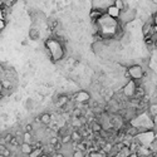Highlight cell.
<instances>
[{
	"instance_id": "6da1fadb",
	"label": "cell",
	"mask_w": 157,
	"mask_h": 157,
	"mask_svg": "<svg viewBox=\"0 0 157 157\" xmlns=\"http://www.w3.org/2000/svg\"><path fill=\"white\" fill-rule=\"evenodd\" d=\"M145 70L142 69L141 65H132L128 68V74L129 78H132V80H139L141 78L145 77Z\"/></svg>"
},
{
	"instance_id": "7a4b0ae2",
	"label": "cell",
	"mask_w": 157,
	"mask_h": 157,
	"mask_svg": "<svg viewBox=\"0 0 157 157\" xmlns=\"http://www.w3.org/2000/svg\"><path fill=\"white\" fill-rule=\"evenodd\" d=\"M74 100H76L77 102H80V104H84V103L89 102L90 96L87 92H78L76 96H74Z\"/></svg>"
},
{
	"instance_id": "3957f363",
	"label": "cell",
	"mask_w": 157,
	"mask_h": 157,
	"mask_svg": "<svg viewBox=\"0 0 157 157\" xmlns=\"http://www.w3.org/2000/svg\"><path fill=\"white\" fill-rule=\"evenodd\" d=\"M90 19H92L94 23H97L98 20H101L103 18V11L101 9H98V8H96V9H92V11H90Z\"/></svg>"
},
{
	"instance_id": "277c9868",
	"label": "cell",
	"mask_w": 157,
	"mask_h": 157,
	"mask_svg": "<svg viewBox=\"0 0 157 157\" xmlns=\"http://www.w3.org/2000/svg\"><path fill=\"white\" fill-rule=\"evenodd\" d=\"M146 97V92H145V88L142 86H136V89H135V94H133V98L138 101H142L143 98Z\"/></svg>"
},
{
	"instance_id": "5b68a950",
	"label": "cell",
	"mask_w": 157,
	"mask_h": 157,
	"mask_svg": "<svg viewBox=\"0 0 157 157\" xmlns=\"http://www.w3.org/2000/svg\"><path fill=\"white\" fill-rule=\"evenodd\" d=\"M119 13H121V10H118L114 5L108 6V9H107V15H108L110 18H112V19H117L119 16Z\"/></svg>"
},
{
	"instance_id": "8992f818",
	"label": "cell",
	"mask_w": 157,
	"mask_h": 157,
	"mask_svg": "<svg viewBox=\"0 0 157 157\" xmlns=\"http://www.w3.org/2000/svg\"><path fill=\"white\" fill-rule=\"evenodd\" d=\"M90 129H92V132H94V133H101L103 131V126L98 121H96L93 123H90Z\"/></svg>"
},
{
	"instance_id": "52a82bcc",
	"label": "cell",
	"mask_w": 157,
	"mask_h": 157,
	"mask_svg": "<svg viewBox=\"0 0 157 157\" xmlns=\"http://www.w3.org/2000/svg\"><path fill=\"white\" fill-rule=\"evenodd\" d=\"M39 117H40V122H42L43 125H49V123H51V121H52L51 113H43V114H40Z\"/></svg>"
},
{
	"instance_id": "ba28073f",
	"label": "cell",
	"mask_w": 157,
	"mask_h": 157,
	"mask_svg": "<svg viewBox=\"0 0 157 157\" xmlns=\"http://www.w3.org/2000/svg\"><path fill=\"white\" fill-rule=\"evenodd\" d=\"M20 150H21L23 153H27V155H30L33 151H34L30 143H23V145L20 146Z\"/></svg>"
},
{
	"instance_id": "9c48e42d",
	"label": "cell",
	"mask_w": 157,
	"mask_h": 157,
	"mask_svg": "<svg viewBox=\"0 0 157 157\" xmlns=\"http://www.w3.org/2000/svg\"><path fill=\"white\" fill-rule=\"evenodd\" d=\"M113 4H114V6L117 8L118 10H126L127 9V3L126 2H122V0H116Z\"/></svg>"
},
{
	"instance_id": "30bf717a",
	"label": "cell",
	"mask_w": 157,
	"mask_h": 157,
	"mask_svg": "<svg viewBox=\"0 0 157 157\" xmlns=\"http://www.w3.org/2000/svg\"><path fill=\"white\" fill-rule=\"evenodd\" d=\"M137 133H138L137 127H128V128L126 129V135L129 136V137H133V136H136Z\"/></svg>"
},
{
	"instance_id": "8fae6325",
	"label": "cell",
	"mask_w": 157,
	"mask_h": 157,
	"mask_svg": "<svg viewBox=\"0 0 157 157\" xmlns=\"http://www.w3.org/2000/svg\"><path fill=\"white\" fill-rule=\"evenodd\" d=\"M29 35H30V39H33V40H38V39H39V31H38L37 29H30Z\"/></svg>"
},
{
	"instance_id": "7c38bea8",
	"label": "cell",
	"mask_w": 157,
	"mask_h": 157,
	"mask_svg": "<svg viewBox=\"0 0 157 157\" xmlns=\"http://www.w3.org/2000/svg\"><path fill=\"white\" fill-rule=\"evenodd\" d=\"M0 155H2V157H10L11 156L10 151L8 150L5 146H2V148H0Z\"/></svg>"
},
{
	"instance_id": "4fadbf2b",
	"label": "cell",
	"mask_w": 157,
	"mask_h": 157,
	"mask_svg": "<svg viewBox=\"0 0 157 157\" xmlns=\"http://www.w3.org/2000/svg\"><path fill=\"white\" fill-rule=\"evenodd\" d=\"M72 113H73V117H76V118H80L82 116H83V111H82L80 108H74L73 111H72Z\"/></svg>"
},
{
	"instance_id": "5bb4252c",
	"label": "cell",
	"mask_w": 157,
	"mask_h": 157,
	"mask_svg": "<svg viewBox=\"0 0 157 157\" xmlns=\"http://www.w3.org/2000/svg\"><path fill=\"white\" fill-rule=\"evenodd\" d=\"M23 137H24V143H30L31 145V135L30 133H23Z\"/></svg>"
},
{
	"instance_id": "9a60e30c",
	"label": "cell",
	"mask_w": 157,
	"mask_h": 157,
	"mask_svg": "<svg viewBox=\"0 0 157 157\" xmlns=\"http://www.w3.org/2000/svg\"><path fill=\"white\" fill-rule=\"evenodd\" d=\"M44 152H43V150H34L30 155H29V157H40Z\"/></svg>"
},
{
	"instance_id": "2e32d148",
	"label": "cell",
	"mask_w": 157,
	"mask_h": 157,
	"mask_svg": "<svg viewBox=\"0 0 157 157\" xmlns=\"http://www.w3.org/2000/svg\"><path fill=\"white\" fill-rule=\"evenodd\" d=\"M33 129H34L33 125L31 123H28V125H25V127H24V133H31Z\"/></svg>"
},
{
	"instance_id": "e0dca14e",
	"label": "cell",
	"mask_w": 157,
	"mask_h": 157,
	"mask_svg": "<svg viewBox=\"0 0 157 157\" xmlns=\"http://www.w3.org/2000/svg\"><path fill=\"white\" fill-rule=\"evenodd\" d=\"M49 143H51V146H52V147H54L55 145L59 143V137H58V136L52 137V138H51V141H49Z\"/></svg>"
},
{
	"instance_id": "ac0fdd59",
	"label": "cell",
	"mask_w": 157,
	"mask_h": 157,
	"mask_svg": "<svg viewBox=\"0 0 157 157\" xmlns=\"http://www.w3.org/2000/svg\"><path fill=\"white\" fill-rule=\"evenodd\" d=\"M70 141H72V136L70 135H64L62 137V143H68Z\"/></svg>"
},
{
	"instance_id": "d6986e66",
	"label": "cell",
	"mask_w": 157,
	"mask_h": 157,
	"mask_svg": "<svg viewBox=\"0 0 157 157\" xmlns=\"http://www.w3.org/2000/svg\"><path fill=\"white\" fill-rule=\"evenodd\" d=\"M14 137H15V136H14V135H11V133H6V135H5V141L10 143V142H11V139H13Z\"/></svg>"
},
{
	"instance_id": "ffe728a7",
	"label": "cell",
	"mask_w": 157,
	"mask_h": 157,
	"mask_svg": "<svg viewBox=\"0 0 157 157\" xmlns=\"http://www.w3.org/2000/svg\"><path fill=\"white\" fill-rule=\"evenodd\" d=\"M152 24H153V25H156L157 27V11H155L153 14H152Z\"/></svg>"
},
{
	"instance_id": "44dd1931",
	"label": "cell",
	"mask_w": 157,
	"mask_h": 157,
	"mask_svg": "<svg viewBox=\"0 0 157 157\" xmlns=\"http://www.w3.org/2000/svg\"><path fill=\"white\" fill-rule=\"evenodd\" d=\"M10 145H13L14 147H18V146H19V141H18V138H16V137H14V138L11 139Z\"/></svg>"
},
{
	"instance_id": "7402d4cb",
	"label": "cell",
	"mask_w": 157,
	"mask_h": 157,
	"mask_svg": "<svg viewBox=\"0 0 157 157\" xmlns=\"http://www.w3.org/2000/svg\"><path fill=\"white\" fill-rule=\"evenodd\" d=\"M5 25H6V21L5 20H0V29L3 30L5 28Z\"/></svg>"
},
{
	"instance_id": "603a6c76",
	"label": "cell",
	"mask_w": 157,
	"mask_h": 157,
	"mask_svg": "<svg viewBox=\"0 0 157 157\" xmlns=\"http://www.w3.org/2000/svg\"><path fill=\"white\" fill-rule=\"evenodd\" d=\"M40 157H52V156L49 155V153H47V152H44V153L42 155V156H40Z\"/></svg>"
},
{
	"instance_id": "cb8c5ba5",
	"label": "cell",
	"mask_w": 157,
	"mask_h": 157,
	"mask_svg": "<svg viewBox=\"0 0 157 157\" xmlns=\"http://www.w3.org/2000/svg\"><path fill=\"white\" fill-rule=\"evenodd\" d=\"M155 48H157V40H156V42H155Z\"/></svg>"
}]
</instances>
